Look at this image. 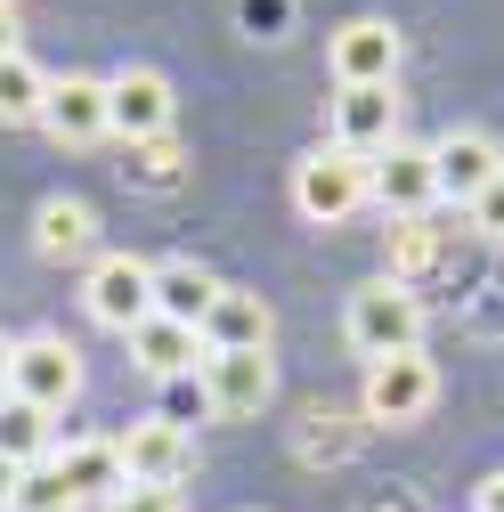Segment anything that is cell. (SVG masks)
I'll return each mask as SVG.
<instances>
[{
  "label": "cell",
  "instance_id": "6da1fadb",
  "mask_svg": "<svg viewBox=\"0 0 504 512\" xmlns=\"http://www.w3.org/2000/svg\"><path fill=\"white\" fill-rule=\"evenodd\" d=\"M374 204V163L366 155H350V147H309L301 163H293V212L301 220H318V228H342L350 212H366Z\"/></svg>",
  "mask_w": 504,
  "mask_h": 512
},
{
  "label": "cell",
  "instance_id": "7a4b0ae2",
  "mask_svg": "<svg viewBox=\"0 0 504 512\" xmlns=\"http://www.w3.org/2000/svg\"><path fill=\"white\" fill-rule=\"evenodd\" d=\"M342 342H350L366 366H374V358H399V350H423V293H407V285H391V277L358 285L350 309H342Z\"/></svg>",
  "mask_w": 504,
  "mask_h": 512
},
{
  "label": "cell",
  "instance_id": "3957f363",
  "mask_svg": "<svg viewBox=\"0 0 504 512\" xmlns=\"http://www.w3.org/2000/svg\"><path fill=\"white\" fill-rule=\"evenodd\" d=\"M358 407H366V423H374V431H407V423H423V415L439 407V366H431L423 350L374 358V366H366Z\"/></svg>",
  "mask_w": 504,
  "mask_h": 512
},
{
  "label": "cell",
  "instance_id": "277c9868",
  "mask_svg": "<svg viewBox=\"0 0 504 512\" xmlns=\"http://www.w3.org/2000/svg\"><path fill=\"white\" fill-rule=\"evenodd\" d=\"M9 399L41 407V415H66L82 399V350L66 334H25L9 350Z\"/></svg>",
  "mask_w": 504,
  "mask_h": 512
},
{
  "label": "cell",
  "instance_id": "5b68a950",
  "mask_svg": "<svg viewBox=\"0 0 504 512\" xmlns=\"http://www.w3.org/2000/svg\"><path fill=\"white\" fill-rule=\"evenodd\" d=\"M82 301L106 334H131L155 317V261H139V252H98L90 277H82Z\"/></svg>",
  "mask_w": 504,
  "mask_h": 512
},
{
  "label": "cell",
  "instance_id": "8992f818",
  "mask_svg": "<svg viewBox=\"0 0 504 512\" xmlns=\"http://www.w3.org/2000/svg\"><path fill=\"white\" fill-rule=\"evenodd\" d=\"M171 114H179V98H171V74H163V66H122V74H106V139H122V147L163 139Z\"/></svg>",
  "mask_w": 504,
  "mask_h": 512
},
{
  "label": "cell",
  "instance_id": "52a82bcc",
  "mask_svg": "<svg viewBox=\"0 0 504 512\" xmlns=\"http://www.w3.org/2000/svg\"><path fill=\"white\" fill-rule=\"evenodd\" d=\"M196 382H204V399H212L220 423H244V415H261L277 399V358L269 350H204Z\"/></svg>",
  "mask_w": 504,
  "mask_h": 512
},
{
  "label": "cell",
  "instance_id": "ba28073f",
  "mask_svg": "<svg viewBox=\"0 0 504 512\" xmlns=\"http://www.w3.org/2000/svg\"><path fill=\"white\" fill-rule=\"evenodd\" d=\"M114 456H122V480L131 488H179L196 472V439L163 415H139L131 431H114Z\"/></svg>",
  "mask_w": 504,
  "mask_h": 512
},
{
  "label": "cell",
  "instance_id": "9c48e42d",
  "mask_svg": "<svg viewBox=\"0 0 504 512\" xmlns=\"http://www.w3.org/2000/svg\"><path fill=\"white\" fill-rule=\"evenodd\" d=\"M326 66H334V90L399 82V33H391L383 17H350V25L326 41Z\"/></svg>",
  "mask_w": 504,
  "mask_h": 512
},
{
  "label": "cell",
  "instance_id": "30bf717a",
  "mask_svg": "<svg viewBox=\"0 0 504 512\" xmlns=\"http://www.w3.org/2000/svg\"><path fill=\"white\" fill-rule=\"evenodd\" d=\"M334 147H350V155H383V147H399V90L391 82H366V90H334Z\"/></svg>",
  "mask_w": 504,
  "mask_h": 512
},
{
  "label": "cell",
  "instance_id": "8fae6325",
  "mask_svg": "<svg viewBox=\"0 0 504 512\" xmlns=\"http://www.w3.org/2000/svg\"><path fill=\"white\" fill-rule=\"evenodd\" d=\"M431 171H439V204H472L480 187L504 179V147L488 131H448L431 139Z\"/></svg>",
  "mask_w": 504,
  "mask_h": 512
},
{
  "label": "cell",
  "instance_id": "7c38bea8",
  "mask_svg": "<svg viewBox=\"0 0 504 512\" xmlns=\"http://www.w3.org/2000/svg\"><path fill=\"white\" fill-rule=\"evenodd\" d=\"M41 131H49L57 147H90V139H106V82H98V74H49Z\"/></svg>",
  "mask_w": 504,
  "mask_h": 512
},
{
  "label": "cell",
  "instance_id": "4fadbf2b",
  "mask_svg": "<svg viewBox=\"0 0 504 512\" xmlns=\"http://www.w3.org/2000/svg\"><path fill=\"white\" fill-rule=\"evenodd\" d=\"M374 204H383L391 220H415L439 204V171H431V147H383L374 155Z\"/></svg>",
  "mask_w": 504,
  "mask_h": 512
},
{
  "label": "cell",
  "instance_id": "5bb4252c",
  "mask_svg": "<svg viewBox=\"0 0 504 512\" xmlns=\"http://www.w3.org/2000/svg\"><path fill=\"white\" fill-rule=\"evenodd\" d=\"M204 350H269L277 342V309L252 293V285H220V301L204 309Z\"/></svg>",
  "mask_w": 504,
  "mask_h": 512
},
{
  "label": "cell",
  "instance_id": "9a60e30c",
  "mask_svg": "<svg viewBox=\"0 0 504 512\" xmlns=\"http://www.w3.org/2000/svg\"><path fill=\"white\" fill-rule=\"evenodd\" d=\"M122 342H131V366L155 374V382H179V374H196V366H204V334H196V326H179V317H147V326H131Z\"/></svg>",
  "mask_w": 504,
  "mask_h": 512
},
{
  "label": "cell",
  "instance_id": "2e32d148",
  "mask_svg": "<svg viewBox=\"0 0 504 512\" xmlns=\"http://www.w3.org/2000/svg\"><path fill=\"white\" fill-rule=\"evenodd\" d=\"M33 252L41 261H98V212L82 204V196H49L41 212H33Z\"/></svg>",
  "mask_w": 504,
  "mask_h": 512
},
{
  "label": "cell",
  "instance_id": "e0dca14e",
  "mask_svg": "<svg viewBox=\"0 0 504 512\" xmlns=\"http://www.w3.org/2000/svg\"><path fill=\"white\" fill-rule=\"evenodd\" d=\"M49 472L74 488V504H114L122 488H131V480H122V456H114V439H66V447L49 456Z\"/></svg>",
  "mask_w": 504,
  "mask_h": 512
},
{
  "label": "cell",
  "instance_id": "ac0fdd59",
  "mask_svg": "<svg viewBox=\"0 0 504 512\" xmlns=\"http://www.w3.org/2000/svg\"><path fill=\"white\" fill-rule=\"evenodd\" d=\"M439 269H448V228H431V212H415V220H391V285H431Z\"/></svg>",
  "mask_w": 504,
  "mask_h": 512
},
{
  "label": "cell",
  "instance_id": "d6986e66",
  "mask_svg": "<svg viewBox=\"0 0 504 512\" xmlns=\"http://www.w3.org/2000/svg\"><path fill=\"white\" fill-rule=\"evenodd\" d=\"M220 301V277L204 261H155V317H179V326H204V309Z\"/></svg>",
  "mask_w": 504,
  "mask_h": 512
},
{
  "label": "cell",
  "instance_id": "ffe728a7",
  "mask_svg": "<svg viewBox=\"0 0 504 512\" xmlns=\"http://www.w3.org/2000/svg\"><path fill=\"white\" fill-rule=\"evenodd\" d=\"M49 456H57V423H49L41 407H25V399L0 391V464L33 472V464H49Z\"/></svg>",
  "mask_w": 504,
  "mask_h": 512
},
{
  "label": "cell",
  "instance_id": "44dd1931",
  "mask_svg": "<svg viewBox=\"0 0 504 512\" xmlns=\"http://www.w3.org/2000/svg\"><path fill=\"white\" fill-rule=\"evenodd\" d=\"M41 106H49V74L33 66V57L17 49V57H0V122H41Z\"/></svg>",
  "mask_w": 504,
  "mask_h": 512
},
{
  "label": "cell",
  "instance_id": "7402d4cb",
  "mask_svg": "<svg viewBox=\"0 0 504 512\" xmlns=\"http://www.w3.org/2000/svg\"><path fill=\"white\" fill-rule=\"evenodd\" d=\"M122 179H131V187H155V196H163V187H179V179H187V155H179V139L163 131V139L122 147Z\"/></svg>",
  "mask_w": 504,
  "mask_h": 512
},
{
  "label": "cell",
  "instance_id": "603a6c76",
  "mask_svg": "<svg viewBox=\"0 0 504 512\" xmlns=\"http://www.w3.org/2000/svg\"><path fill=\"white\" fill-rule=\"evenodd\" d=\"M9 512H82V504H74V488L57 480L49 464H33V472H17V496H9Z\"/></svg>",
  "mask_w": 504,
  "mask_h": 512
},
{
  "label": "cell",
  "instance_id": "cb8c5ba5",
  "mask_svg": "<svg viewBox=\"0 0 504 512\" xmlns=\"http://www.w3.org/2000/svg\"><path fill=\"white\" fill-rule=\"evenodd\" d=\"M155 415L187 431V423H204V415H212V399H204V382H196V374H179V382H163V407H155Z\"/></svg>",
  "mask_w": 504,
  "mask_h": 512
},
{
  "label": "cell",
  "instance_id": "d4e9b609",
  "mask_svg": "<svg viewBox=\"0 0 504 512\" xmlns=\"http://www.w3.org/2000/svg\"><path fill=\"white\" fill-rule=\"evenodd\" d=\"M106 512H187V496L179 488H122Z\"/></svg>",
  "mask_w": 504,
  "mask_h": 512
},
{
  "label": "cell",
  "instance_id": "484cf974",
  "mask_svg": "<svg viewBox=\"0 0 504 512\" xmlns=\"http://www.w3.org/2000/svg\"><path fill=\"white\" fill-rule=\"evenodd\" d=\"M464 212H472V228H480V236H496V244H504V179H496V187H480Z\"/></svg>",
  "mask_w": 504,
  "mask_h": 512
},
{
  "label": "cell",
  "instance_id": "4316f807",
  "mask_svg": "<svg viewBox=\"0 0 504 512\" xmlns=\"http://www.w3.org/2000/svg\"><path fill=\"white\" fill-rule=\"evenodd\" d=\"M25 49V25H17V0H0V57Z\"/></svg>",
  "mask_w": 504,
  "mask_h": 512
},
{
  "label": "cell",
  "instance_id": "83f0119b",
  "mask_svg": "<svg viewBox=\"0 0 504 512\" xmlns=\"http://www.w3.org/2000/svg\"><path fill=\"white\" fill-rule=\"evenodd\" d=\"M472 512H504V472H488V480L472 488Z\"/></svg>",
  "mask_w": 504,
  "mask_h": 512
},
{
  "label": "cell",
  "instance_id": "f1b7e54d",
  "mask_svg": "<svg viewBox=\"0 0 504 512\" xmlns=\"http://www.w3.org/2000/svg\"><path fill=\"white\" fill-rule=\"evenodd\" d=\"M9 496H17V464H0V512H9Z\"/></svg>",
  "mask_w": 504,
  "mask_h": 512
},
{
  "label": "cell",
  "instance_id": "f546056e",
  "mask_svg": "<svg viewBox=\"0 0 504 512\" xmlns=\"http://www.w3.org/2000/svg\"><path fill=\"white\" fill-rule=\"evenodd\" d=\"M366 512H415V504H407V496H374Z\"/></svg>",
  "mask_w": 504,
  "mask_h": 512
},
{
  "label": "cell",
  "instance_id": "4dcf8cb0",
  "mask_svg": "<svg viewBox=\"0 0 504 512\" xmlns=\"http://www.w3.org/2000/svg\"><path fill=\"white\" fill-rule=\"evenodd\" d=\"M9 350H17V342H9V334H0V391H9Z\"/></svg>",
  "mask_w": 504,
  "mask_h": 512
},
{
  "label": "cell",
  "instance_id": "1f68e13d",
  "mask_svg": "<svg viewBox=\"0 0 504 512\" xmlns=\"http://www.w3.org/2000/svg\"><path fill=\"white\" fill-rule=\"evenodd\" d=\"M244 512H252V504H244Z\"/></svg>",
  "mask_w": 504,
  "mask_h": 512
}]
</instances>
